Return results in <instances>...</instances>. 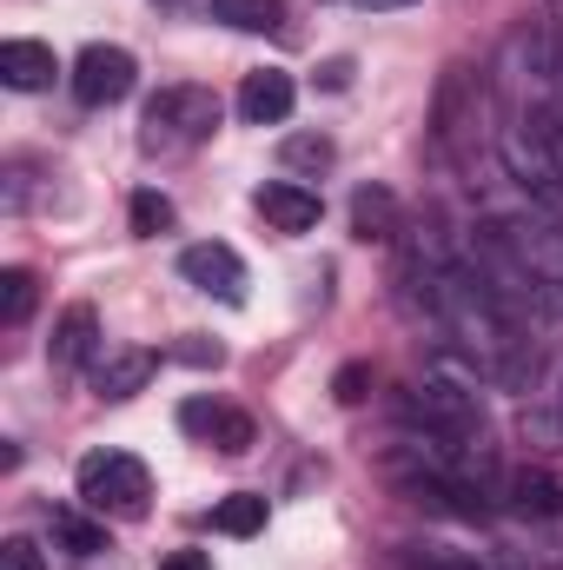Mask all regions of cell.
Instances as JSON below:
<instances>
[{
  "instance_id": "obj_6",
  "label": "cell",
  "mask_w": 563,
  "mask_h": 570,
  "mask_svg": "<svg viewBox=\"0 0 563 570\" xmlns=\"http://www.w3.org/2000/svg\"><path fill=\"white\" fill-rule=\"evenodd\" d=\"M484 120V80L471 67H451L444 87H437V114H431V134L451 159H464V134Z\"/></svg>"
},
{
  "instance_id": "obj_12",
  "label": "cell",
  "mask_w": 563,
  "mask_h": 570,
  "mask_svg": "<svg viewBox=\"0 0 563 570\" xmlns=\"http://www.w3.org/2000/svg\"><path fill=\"white\" fill-rule=\"evenodd\" d=\"M53 73H60L53 47H40V40H7L0 47V80L13 94H40V87H53Z\"/></svg>"
},
{
  "instance_id": "obj_13",
  "label": "cell",
  "mask_w": 563,
  "mask_h": 570,
  "mask_svg": "<svg viewBox=\"0 0 563 570\" xmlns=\"http://www.w3.org/2000/svg\"><path fill=\"white\" fill-rule=\"evenodd\" d=\"M152 372H159V352H140V345H134V352H113V358H100V372H93V392L120 405V399L146 392V379H152Z\"/></svg>"
},
{
  "instance_id": "obj_18",
  "label": "cell",
  "mask_w": 563,
  "mask_h": 570,
  "mask_svg": "<svg viewBox=\"0 0 563 570\" xmlns=\"http://www.w3.org/2000/svg\"><path fill=\"white\" fill-rule=\"evenodd\" d=\"M206 7H213V20H226L239 33H273L285 20V0H206Z\"/></svg>"
},
{
  "instance_id": "obj_16",
  "label": "cell",
  "mask_w": 563,
  "mask_h": 570,
  "mask_svg": "<svg viewBox=\"0 0 563 570\" xmlns=\"http://www.w3.org/2000/svg\"><path fill=\"white\" fill-rule=\"evenodd\" d=\"M352 226H358V239H392V233H398V199H392L385 186H358Z\"/></svg>"
},
{
  "instance_id": "obj_9",
  "label": "cell",
  "mask_w": 563,
  "mask_h": 570,
  "mask_svg": "<svg viewBox=\"0 0 563 570\" xmlns=\"http://www.w3.org/2000/svg\"><path fill=\"white\" fill-rule=\"evenodd\" d=\"M93 345H100V312H93V305H67V312L53 318V338H47V365H53L60 379H73V372L93 358Z\"/></svg>"
},
{
  "instance_id": "obj_21",
  "label": "cell",
  "mask_w": 563,
  "mask_h": 570,
  "mask_svg": "<svg viewBox=\"0 0 563 570\" xmlns=\"http://www.w3.org/2000/svg\"><path fill=\"white\" fill-rule=\"evenodd\" d=\"M166 226H172V199H166V193H152V186L134 193V233L152 239V233H166Z\"/></svg>"
},
{
  "instance_id": "obj_15",
  "label": "cell",
  "mask_w": 563,
  "mask_h": 570,
  "mask_svg": "<svg viewBox=\"0 0 563 570\" xmlns=\"http://www.w3.org/2000/svg\"><path fill=\"white\" fill-rule=\"evenodd\" d=\"M47 531H53V544H60L67 558H100V551H107V531H100L87 511H73V504H53V511H47Z\"/></svg>"
},
{
  "instance_id": "obj_3",
  "label": "cell",
  "mask_w": 563,
  "mask_h": 570,
  "mask_svg": "<svg viewBox=\"0 0 563 570\" xmlns=\"http://www.w3.org/2000/svg\"><path fill=\"white\" fill-rule=\"evenodd\" d=\"M80 504L87 511H113V518H140L146 498H152V478H146L140 458H127V451H93V458H80Z\"/></svg>"
},
{
  "instance_id": "obj_10",
  "label": "cell",
  "mask_w": 563,
  "mask_h": 570,
  "mask_svg": "<svg viewBox=\"0 0 563 570\" xmlns=\"http://www.w3.org/2000/svg\"><path fill=\"white\" fill-rule=\"evenodd\" d=\"M253 206L266 213V226L285 233V239L312 233V226H318V213H325V206H318V193H312V186H298V179H266Z\"/></svg>"
},
{
  "instance_id": "obj_14",
  "label": "cell",
  "mask_w": 563,
  "mask_h": 570,
  "mask_svg": "<svg viewBox=\"0 0 563 570\" xmlns=\"http://www.w3.org/2000/svg\"><path fill=\"white\" fill-rule=\"evenodd\" d=\"M504 491H511V511L517 518H563V484L551 471H511Z\"/></svg>"
},
{
  "instance_id": "obj_7",
  "label": "cell",
  "mask_w": 563,
  "mask_h": 570,
  "mask_svg": "<svg viewBox=\"0 0 563 570\" xmlns=\"http://www.w3.org/2000/svg\"><path fill=\"white\" fill-rule=\"evenodd\" d=\"M179 279L199 285V292H213L219 305H246V259H239L233 246H219V239L186 246V253H179Z\"/></svg>"
},
{
  "instance_id": "obj_1",
  "label": "cell",
  "mask_w": 563,
  "mask_h": 570,
  "mask_svg": "<svg viewBox=\"0 0 563 570\" xmlns=\"http://www.w3.org/2000/svg\"><path fill=\"white\" fill-rule=\"evenodd\" d=\"M471 273H477V285H484V292H491L517 325H524V332H531V318H537V325H544V318H557L563 292L544 279V273H537L511 239H504V226H484V233H477V246H471Z\"/></svg>"
},
{
  "instance_id": "obj_11",
  "label": "cell",
  "mask_w": 563,
  "mask_h": 570,
  "mask_svg": "<svg viewBox=\"0 0 563 570\" xmlns=\"http://www.w3.org/2000/svg\"><path fill=\"white\" fill-rule=\"evenodd\" d=\"M292 100H298L292 73L259 67V73H246V87H239V120H246V127H279V120H292Z\"/></svg>"
},
{
  "instance_id": "obj_27",
  "label": "cell",
  "mask_w": 563,
  "mask_h": 570,
  "mask_svg": "<svg viewBox=\"0 0 563 570\" xmlns=\"http://www.w3.org/2000/svg\"><path fill=\"white\" fill-rule=\"evenodd\" d=\"M358 7H372V13H392V7H412V0H358Z\"/></svg>"
},
{
  "instance_id": "obj_17",
  "label": "cell",
  "mask_w": 563,
  "mask_h": 570,
  "mask_svg": "<svg viewBox=\"0 0 563 570\" xmlns=\"http://www.w3.org/2000/svg\"><path fill=\"white\" fill-rule=\"evenodd\" d=\"M213 531H226V538H259V531H266V498H259V491L219 498V504H213Z\"/></svg>"
},
{
  "instance_id": "obj_23",
  "label": "cell",
  "mask_w": 563,
  "mask_h": 570,
  "mask_svg": "<svg viewBox=\"0 0 563 570\" xmlns=\"http://www.w3.org/2000/svg\"><path fill=\"white\" fill-rule=\"evenodd\" d=\"M365 379H372V372H365V365H345V372H338V379H332V392H338V399H345V405H358V399H365Z\"/></svg>"
},
{
  "instance_id": "obj_4",
  "label": "cell",
  "mask_w": 563,
  "mask_h": 570,
  "mask_svg": "<svg viewBox=\"0 0 563 570\" xmlns=\"http://www.w3.org/2000/svg\"><path fill=\"white\" fill-rule=\"evenodd\" d=\"M405 419L444 438H484V405L477 385H451V379H424L418 392L405 399Z\"/></svg>"
},
{
  "instance_id": "obj_5",
  "label": "cell",
  "mask_w": 563,
  "mask_h": 570,
  "mask_svg": "<svg viewBox=\"0 0 563 570\" xmlns=\"http://www.w3.org/2000/svg\"><path fill=\"white\" fill-rule=\"evenodd\" d=\"M134 80H140V67H134L127 47L93 40V47H80V60H73V100H80V107H120V100L134 94Z\"/></svg>"
},
{
  "instance_id": "obj_26",
  "label": "cell",
  "mask_w": 563,
  "mask_h": 570,
  "mask_svg": "<svg viewBox=\"0 0 563 570\" xmlns=\"http://www.w3.org/2000/svg\"><path fill=\"white\" fill-rule=\"evenodd\" d=\"M424 570H477L471 558H424Z\"/></svg>"
},
{
  "instance_id": "obj_8",
  "label": "cell",
  "mask_w": 563,
  "mask_h": 570,
  "mask_svg": "<svg viewBox=\"0 0 563 570\" xmlns=\"http://www.w3.org/2000/svg\"><path fill=\"white\" fill-rule=\"evenodd\" d=\"M179 425L192 431V438H206V444H219L226 458L253 451V419L233 412V405H219V399H186L179 405Z\"/></svg>"
},
{
  "instance_id": "obj_19",
  "label": "cell",
  "mask_w": 563,
  "mask_h": 570,
  "mask_svg": "<svg viewBox=\"0 0 563 570\" xmlns=\"http://www.w3.org/2000/svg\"><path fill=\"white\" fill-rule=\"evenodd\" d=\"M33 298H40V292H33V273H27V266H7V273H0V325H20V318L33 312Z\"/></svg>"
},
{
  "instance_id": "obj_24",
  "label": "cell",
  "mask_w": 563,
  "mask_h": 570,
  "mask_svg": "<svg viewBox=\"0 0 563 570\" xmlns=\"http://www.w3.org/2000/svg\"><path fill=\"white\" fill-rule=\"evenodd\" d=\"M172 358H186V365H219L226 352H219V345H199V338H186V345H172Z\"/></svg>"
},
{
  "instance_id": "obj_2",
  "label": "cell",
  "mask_w": 563,
  "mask_h": 570,
  "mask_svg": "<svg viewBox=\"0 0 563 570\" xmlns=\"http://www.w3.org/2000/svg\"><path fill=\"white\" fill-rule=\"evenodd\" d=\"M213 127H219V94L213 87H159L146 100L140 146L172 159V153H192L199 140H213Z\"/></svg>"
},
{
  "instance_id": "obj_20",
  "label": "cell",
  "mask_w": 563,
  "mask_h": 570,
  "mask_svg": "<svg viewBox=\"0 0 563 570\" xmlns=\"http://www.w3.org/2000/svg\"><path fill=\"white\" fill-rule=\"evenodd\" d=\"M279 159L292 173H325V166H332V140H325V134H292V140L279 146Z\"/></svg>"
},
{
  "instance_id": "obj_22",
  "label": "cell",
  "mask_w": 563,
  "mask_h": 570,
  "mask_svg": "<svg viewBox=\"0 0 563 570\" xmlns=\"http://www.w3.org/2000/svg\"><path fill=\"white\" fill-rule=\"evenodd\" d=\"M0 570H47V558H40L33 538H7L0 544Z\"/></svg>"
},
{
  "instance_id": "obj_25",
  "label": "cell",
  "mask_w": 563,
  "mask_h": 570,
  "mask_svg": "<svg viewBox=\"0 0 563 570\" xmlns=\"http://www.w3.org/2000/svg\"><path fill=\"white\" fill-rule=\"evenodd\" d=\"M159 570H213V564H206V551H172V558H159Z\"/></svg>"
}]
</instances>
